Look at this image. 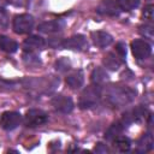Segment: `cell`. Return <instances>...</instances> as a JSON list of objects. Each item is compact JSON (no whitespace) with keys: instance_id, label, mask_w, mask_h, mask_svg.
I'll return each instance as SVG.
<instances>
[{"instance_id":"1","label":"cell","mask_w":154,"mask_h":154,"mask_svg":"<svg viewBox=\"0 0 154 154\" xmlns=\"http://www.w3.org/2000/svg\"><path fill=\"white\" fill-rule=\"evenodd\" d=\"M136 96V90L126 85H109L106 90V100L117 107L131 102Z\"/></svg>"},{"instance_id":"2","label":"cell","mask_w":154,"mask_h":154,"mask_svg":"<svg viewBox=\"0 0 154 154\" xmlns=\"http://www.w3.org/2000/svg\"><path fill=\"white\" fill-rule=\"evenodd\" d=\"M100 97H101V89L99 85L94 84L83 90V93L81 94L78 105L82 109L93 108L99 103Z\"/></svg>"},{"instance_id":"3","label":"cell","mask_w":154,"mask_h":154,"mask_svg":"<svg viewBox=\"0 0 154 154\" xmlns=\"http://www.w3.org/2000/svg\"><path fill=\"white\" fill-rule=\"evenodd\" d=\"M48 120V116L45 111L42 109H37V108H31L25 113L24 117V124L28 128H36V126H41L45 123H47Z\"/></svg>"},{"instance_id":"4","label":"cell","mask_w":154,"mask_h":154,"mask_svg":"<svg viewBox=\"0 0 154 154\" xmlns=\"http://www.w3.org/2000/svg\"><path fill=\"white\" fill-rule=\"evenodd\" d=\"M13 30L16 34H28L31 31L32 26H34V18L32 16L28 14V13H23L19 16H16L13 19Z\"/></svg>"},{"instance_id":"5","label":"cell","mask_w":154,"mask_h":154,"mask_svg":"<svg viewBox=\"0 0 154 154\" xmlns=\"http://www.w3.org/2000/svg\"><path fill=\"white\" fill-rule=\"evenodd\" d=\"M131 51L136 59H146L152 53V46L146 40H134L131 42Z\"/></svg>"},{"instance_id":"6","label":"cell","mask_w":154,"mask_h":154,"mask_svg":"<svg viewBox=\"0 0 154 154\" xmlns=\"http://www.w3.org/2000/svg\"><path fill=\"white\" fill-rule=\"evenodd\" d=\"M22 122V116L18 112H4L0 117V125L5 130H13L16 129Z\"/></svg>"},{"instance_id":"7","label":"cell","mask_w":154,"mask_h":154,"mask_svg":"<svg viewBox=\"0 0 154 154\" xmlns=\"http://www.w3.org/2000/svg\"><path fill=\"white\" fill-rule=\"evenodd\" d=\"M52 106L54 109L61 112V113H70L73 109V101L71 97L65 95H55L51 100Z\"/></svg>"},{"instance_id":"8","label":"cell","mask_w":154,"mask_h":154,"mask_svg":"<svg viewBox=\"0 0 154 154\" xmlns=\"http://www.w3.org/2000/svg\"><path fill=\"white\" fill-rule=\"evenodd\" d=\"M87 46H88V42H87V38L83 35H73V36H71L69 38L63 40L61 45H60V47H63V48L77 49V51L84 49Z\"/></svg>"},{"instance_id":"9","label":"cell","mask_w":154,"mask_h":154,"mask_svg":"<svg viewBox=\"0 0 154 154\" xmlns=\"http://www.w3.org/2000/svg\"><path fill=\"white\" fill-rule=\"evenodd\" d=\"M146 112H147V108H146V107H143V106H137L136 108H134V109L126 112V113L123 116V118L120 119V122H122L123 125L126 128L128 125H130V124L134 123V122H140V120L144 117Z\"/></svg>"},{"instance_id":"10","label":"cell","mask_w":154,"mask_h":154,"mask_svg":"<svg viewBox=\"0 0 154 154\" xmlns=\"http://www.w3.org/2000/svg\"><path fill=\"white\" fill-rule=\"evenodd\" d=\"M96 11H97V13L103 14V16H118L120 13V10H119L116 0H103L97 6Z\"/></svg>"},{"instance_id":"11","label":"cell","mask_w":154,"mask_h":154,"mask_svg":"<svg viewBox=\"0 0 154 154\" xmlns=\"http://www.w3.org/2000/svg\"><path fill=\"white\" fill-rule=\"evenodd\" d=\"M90 37H91L93 43L101 48L107 47L113 42V37L106 31H93L90 34Z\"/></svg>"},{"instance_id":"12","label":"cell","mask_w":154,"mask_h":154,"mask_svg":"<svg viewBox=\"0 0 154 154\" xmlns=\"http://www.w3.org/2000/svg\"><path fill=\"white\" fill-rule=\"evenodd\" d=\"M65 23L60 19H55V20H48V22H43L41 23L37 29L38 31L41 32H45V34H52V32H58L60 31L63 28H64Z\"/></svg>"},{"instance_id":"13","label":"cell","mask_w":154,"mask_h":154,"mask_svg":"<svg viewBox=\"0 0 154 154\" xmlns=\"http://www.w3.org/2000/svg\"><path fill=\"white\" fill-rule=\"evenodd\" d=\"M45 45H46L45 40L37 35H31L28 38H25L23 42L24 51H28V52H34L35 49H41L42 47H45Z\"/></svg>"},{"instance_id":"14","label":"cell","mask_w":154,"mask_h":154,"mask_svg":"<svg viewBox=\"0 0 154 154\" xmlns=\"http://www.w3.org/2000/svg\"><path fill=\"white\" fill-rule=\"evenodd\" d=\"M123 61H124V60H123L117 53H113V52L107 53V54L103 57V60H102L105 67H107V69L111 70V71L118 70V69L120 67V65H122Z\"/></svg>"},{"instance_id":"15","label":"cell","mask_w":154,"mask_h":154,"mask_svg":"<svg viewBox=\"0 0 154 154\" xmlns=\"http://www.w3.org/2000/svg\"><path fill=\"white\" fill-rule=\"evenodd\" d=\"M84 82V77H83V72L81 70L73 72L72 75L66 77V84L71 88V89H78L83 85Z\"/></svg>"},{"instance_id":"16","label":"cell","mask_w":154,"mask_h":154,"mask_svg":"<svg viewBox=\"0 0 154 154\" xmlns=\"http://www.w3.org/2000/svg\"><path fill=\"white\" fill-rule=\"evenodd\" d=\"M0 49L6 53H14L18 49V43L5 35H0Z\"/></svg>"},{"instance_id":"17","label":"cell","mask_w":154,"mask_h":154,"mask_svg":"<svg viewBox=\"0 0 154 154\" xmlns=\"http://www.w3.org/2000/svg\"><path fill=\"white\" fill-rule=\"evenodd\" d=\"M153 144H154L153 135L150 132H147L138 141V152H143V153L149 152V150H152Z\"/></svg>"},{"instance_id":"18","label":"cell","mask_w":154,"mask_h":154,"mask_svg":"<svg viewBox=\"0 0 154 154\" xmlns=\"http://www.w3.org/2000/svg\"><path fill=\"white\" fill-rule=\"evenodd\" d=\"M90 79L94 84L96 85H100L102 83H105L107 79H108V75L107 72L102 69V67H95L90 75Z\"/></svg>"},{"instance_id":"19","label":"cell","mask_w":154,"mask_h":154,"mask_svg":"<svg viewBox=\"0 0 154 154\" xmlns=\"http://www.w3.org/2000/svg\"><path fill=\"white\" fill-rule=\"evenodd\" d=\"M124 125H123V123L119 120V122H117V123H113L109 128H108V130L106 131V134H105V138L106 140H108V141H113L117 136H119L120 134H122V131L124 130Z\"/></svg>"},{"instance_id":"20","label":"cell","mask_w":154,"mask_h":154,"mask_svg":"<svg viewBox=\"0 0 154 154\" xmlns=\"http://www.w3.org/2000/svg\"><path fill=\"white\" fill-rule=\"evenodd\" d=\"M113 146L119 152H129L130 147H131V142L128 137H124V136L119 135L113 140Z\"/></svg>"},{"instance_id":"21","label":"cell","mask_w":154,"mask_h":154,"mask_svg":"<svg viewBox=\"0 0 154 154\" xmlns=\"http://www.w3.org/2000/svg\"><path fill=\"white\" fill-rule=\"evenodd\" d=\"M120 11H131L138 7L140 0H116Z\"/></svg>"},{"instance_id":"22","label":"cell","mask_w":154,"mask_h":154,"mask_svg":"<svg viewBox=\"0 0 154 154\" xmlns=\"http://www.w3.org/2000/svg\"><path fill=\"white\" fill-rule=\"evenodd\" d=\"M23 60L28 66H37L41 64L40 58L34 53V52H28L25 51V53L23 54Z\"/></svg>"},{"instance_id":"23","label":"cell","mask_w":154,"mask_h":154,"mask_svg":"<svg viewBox=\"0 0 154 154\" xmlns=\"http://www.w3.org/2000/svg\"><path fill=\"white\" fill-rule=\"evenodd\" d=\"M70 61L66 59V58H60L55 61V70L57 71H60V72H65L70 69Z\"/></svg>"},{"instance_id":"24","label":"cell","mask_w":154,"mask_h":154,"mask_svg":"<svg viewBox=\"0 0 154 154\" xmlns=\"http://www.w3.org/2000/svg\"><path fill=\"white\" fill-rule=\"evenodd\" d=\"M153 16H154V6L152 4L147 5L142 12V17L146 20H153Z\"/></svg>"},{"instance_id":"25","label":"cell","mask_w":154,"mask_h":154,"mask_svg":"<svg viewBox=\"0 0 154 154\" xmlns=\"http://www.w3.org/2000/svg\"><path fill=\"white\" fill-rule=\"evenodd\" d=\"M140 34L143 35L144 37L153 38V25H150V24H146V25L140 26Z\"/></svg>"},{"instance_id":"26","label":"cell","mask_w":154,"mask_h":154,"mask_svg":"<svg viewBox=\"0 0 154 154\" xmlns=\"http://www.w3.org/2000/svg\"><path fill=\"white\" fill-rule=\"evenodd\" d=\"M116 53L124 60L125 57H126V46H125V43L118 42V43L116 45Z\"/></svg>"},{"instance_id":"27","label":"cell","mask_w":154,"mask_h":154,"mask_svg":"<svg viewBox=\"0 0 154 154\" xmlns=\"http://www.w3.org/2000/svg\"><path fill=\"white\" fill-rule=\"evenodd\" d=\"M0 25L6 26L7 25V13L4 8H0Z\"/></svg>"},{"instance_id":"28","label":"cell","mask_w":154,"mask_h":154,"mask_svg":"<svg viewBox=\"0 0 154 154\" xmlns=\"http://www.w3.org/2000/svg\"><path fill=\"white\" fill-rule=\"evenodd\" d=\"M94 150H95L96 153H108V148H107V146L103 144V143H96Z\"/></svg>"}]
</instances>
